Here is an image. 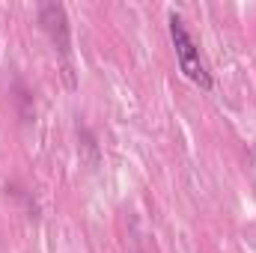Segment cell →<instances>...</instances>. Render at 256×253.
<instances>
[{"mask_svg":"<svg viewBox=\"0 0 256 253\" xmlns=\"http://www.w3.org/2000/svg\"><path fill=\"white\" fill-rule=\"evenodd\" d=\"M170 39H173V48H176V60H179V68H182V74L196 84L200 90H212V74H208V68L202 63V54H200V45L194 42V36L188 33V27H185V21L176 15V12H170Z\"/></svg>","mask_w":256,"mask_h":253,"instance_id":"1","label":"cell"},{"mask_svg":"<svg viewBox=\"0 0 256 253\" xmlns=\"http://www.w3.org/2000/svg\"><path fill=\"white\" fill-rule=\"evenodd\" d=\"M39 21H42V27L48 30L51 42L60 48V54L68 57V21H66V9L60 3H45V6L39 9Z\"/></svg>","mask_w":256,"mask_h":253,"instance_id":"2","label":"cell"}]
</instances>
